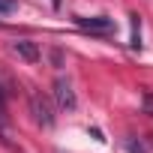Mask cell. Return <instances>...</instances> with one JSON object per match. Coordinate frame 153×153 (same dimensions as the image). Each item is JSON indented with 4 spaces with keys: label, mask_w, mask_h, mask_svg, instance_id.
<instances>
[{
    "label": "cell",
    "mask_w": 153,
    "mask_h": 153,
    "mask_svg": "<svg viewBox=\"0 0 153 153\" xmlns=\"http://www.w3.org/2000/svg\"><path fill=\"white\" fill-rule=\"evenodd\" d=\"M75 24L81 30H90V33H111L114 30V21L108 15H93V18H84V15H75Z\"/></svg>",
    "instance_id": "277c9868"
},
{
    "label": "cell",
    "mask_w": 153,
    "mask_h": 153,
    "mask_svg": "<svg viewBox=\"0 0 153 153\" xmlns=\"http://www.w3.org/2000/svg\"><path fill=\"white\" fill-rule=\"evenodd\" d=\"M30 114H33V120H36L39 126H45V129L54 126V108H51V102H48L39 90L30 93Z\"/></svg>",
    "instance_id": "6da1fadb"
},
{
    "label": "cell",
    "mask_w": 153,
    "mask_h": 153,
    "mask_svg": "<svg viewBox=\"0 0 153 153\" xmlns=\"http://www.w3.org/2000/svg\"><path fill=\"white\" fill-rule=\"evenodd\" d=\"M129 48L132 51H141V15L138 12L129 15Z\"/></svg>",
    "instance_id": "5b68a950"
},
{
    "label": "cell",
    "mask_w": 153,
    "mask_h": 153,
    "mask_svg": "<svg viewBox=\"0 0 153 153\" xmlns=\"http://www.w3.org/2000/svg\"><path fill=\"white\" fill-rule=\"evenodd\" d=\"M51 93H54L57 108H63V111H75V105H78V96H75V90H72V84H69L66 78H57Z\"/></svg>",
    "instance_id": "7a4b0ae2"
},
{
    "label": "cell",
    "mask_w": 153,
    "mask_h": 153,
    "mask_svg": "<svg viewBox=\"0 0 153 153\" xmlns=\"http://www.w3.org/2000/svg\"><path fill=\"white\" fill-rule=\"evenodd\" d=\"M51 6H54V9H60V0H51Z\"/></svg>",
    "instance_id": "30bf717a"
},
{
    "label": "cell",
    "mask_w": 153,
    "mask_h": 153,
    "mask_svg": "<svg viewBox=\"0 0 153 153\" xmlns=\"http://www.w3.org/2000/svg\"><path fill=\"white\" fill-rule=\"evenodd\" d=\"M6 117V93H3V87H0V120Z\"/></svg>",
    "instance_id": "9c48e42d"
},
{
    "label": "cell",
    "mask_w": 153,
    "mask_h": 153,
    "mask_svg": "<svg viewBox=\"0 0 153 153\" xmlns=\"http://www.w3.org/2000/svg\"><path fill=\"white\" fill-rule=\"evenodd\" d=\"M126 150H129V153H147V147H144L141 141H126Z\"/></svg>",
    "instance_id": "ba28073f"
},
{
    "label": "cell",
    "mask_w": 153,
    "mask_h": 153,
    "mask_svg": "<svg viewBox=\"0 0 153 153\" xmlns=\"http://www.w3.org/2000/svg\"><path fill=\"white\" fill-rule=\"evenodd\" d=\"M15 9H18L15 0H0V15H9V12H15Z\"/></svg>",
    "instance_id": "8992f818"
},
{
    "label": "cell",
    "mask_w": 153,
    "mask_h": 153,
    "mask_svg": "<svg viewBox=\"0 0 153 153\" xmlns=\"http://www.w3.org/2000/svg\"><path fill=\"white\" fill-rule=\"evenodd\" d=\"M9 51L18 60H24V63H39V57H42V51H39V45L33 39H12L9 42Z\"/></svg>",
    "instance_id": "3957f363"
},
{
    "label": "cell",
    "mask_w": 153,
    "mask_h": 153,
    "mask_svg": "<svg viewBox=\"0 0 153 153\" xmlns=\"http://www.w3.org/2000/svg\"><path fill=\"white\" fill-rule=\"evenodd\" d=\"M141 105H144V114H150V117H153V93H150V90L141 96Z\"/></svg>",
    "instance_id": "52a82bcc"
}]
</instances>
